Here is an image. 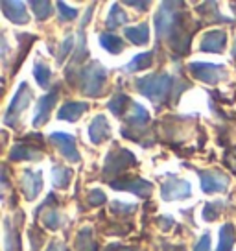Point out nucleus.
Returning <instances> with one entry per match:
<instances>
[{"instance_id": "22", "label": "nucleus", "mask_w": 236, "mask_h": 251, "mask_svg": "<svg viewBox=\"0 0 236 251\" xmlns=\"http://www.w3.org/2000/svg\"><path fill=\"white\" fill-rule=\"evenodd\" d=\"M41 157V151L35 148H28L26 144H17L15 148L11 150V159H39Z\"/></svg>"}, {"instance_id": "24", "label": "nucleus", "mask_w": 236, "mask_h": 251, "mask_svg": "<svg viewBox=\"0 0 236 251\" xmlns=\"http://www.w3.org/2000/svg\"><path fill=\"white\" fill-rule=\"evenodd\" d=\"M33 76H35V79L39 81L41 87H45L47 89L48 85H50V79H52V71L48 69L47 65H43V63H35L33 65Z\"/></svg>"}, {"instance_id": "2", "label": "nucleus", "mask_w": 236, "mask_h": 251, "mask_svg": "<svg viewBox=\"0 0 236 251\" xmlns=\"http://www.w3.org/2000/svg\"><path fill=\"white\" fill-rule=\"evenodd\" d=\"M105 78H107V72L102 65L98 63H93L91 67H87L85 71H81V91L87 96H98L102 93V87L105 83Z\"/></svg>"}, {"instance_id": "13", "label": "nucleus", "mask_w": 236, "mask_h": 251, "mask_svg": "<svg viewBox=\"0 0 236 251\" xmlns=\"http://www.w3.org/2000/svg\"><path fill=\"white\" fill-rule=\"evenodd\" d=\"M55 98H57V89H54L50 94H47V96H43V98H41L39 105H37L35 118H33V126H41V124H45V122H47L50 111H52V107L55 105Z\"/></svg>"}, {"instance_id": "33", "label": "nucleus", "mask_w": 236, "mask_h": 251, "mask_svg": "<svg viewBox=\"0 0 236 251\" xmlns=\"http://www.w3.org/2000/svg\"><path fill=\"white\" fill-rule=\"evenodd\" d=\"M157 224L161 226V227H163V231H166V229H170L173 226V220L172 218H166V216H165V218H159Z\"/></svg>"}, {"instance_id": "32", "label": "nucleus", "mask_w": 236, "mask_h": 251, "mask_svg": "<svg viewBox=\"0 0 236 251\" xmlns=\"http://www.w3.org/2000/svg\"><path fill=\"white\" fill-rule=\"evenodd\" d=\"M194 251H211V236H209V233L201 236V240L196 244Z\"/></svg>"}, {"instance_id": "19", "label": "nucleus", "mask_w": 236, "mask_h": 251, "mask_svg": "<svg viewBox=\"0 0 236 251\" xmlns=\"http://www.w3.org/2000/svg\"><path fill=\"white\" fill-rule=\"evenodd\" d=\"M127 23V15L126 11L120 8L118 4H115L113 8H111V13L109 17H107V21H105V26L109 28V30H113V28H118V26H122V24Z\"/></svg>"}, {"instance_id": "23", "label": "nucleus", "mask_w": 236, "mask_h": 251, "mask_svg": "<svg viewBox=\"0 0 236 251\" xmlns=\"http://www.w3.org/2000/svg\"><path fill=\"white\" fill-rule=\"evenodd\" d=\"M76 250L78 251H96V246L91 238V229H81L76 236Z\"/></svg>"}, {"instance_id": "16", "label": "nucleus", "mask_w": 236, "mask_h": 251, "mask_svg": "<svg viewBox=\"0 0 236 251\" xmlns=\"http://www.w3.org/2000/svg\"><path fill=\"white\" fill-rule=\"evenodd\" d=\"M151 61H153V52H142V54L135 55L124 69H126V72H137V71H142V69H148L151 65Z\"/></svg>"}, {"instance_id": "35", "label": "nucleus", "mask_w": 236, "mask_h": 251, "mask_svg": "<svg viewBox=\"0 0 236 251\" xmlns=\"http://www.w3.org/2000/svg\"><path fill=\"white\" fill-rule=\"evenodd\" d=\"M133 8H148V2H127Z\"/></svg>"}, {"instance_id": "4", "label": "nucleus", "mask_w": 236, "mask_h": 251, "mask_svg": "<svg viewBox=\"0 0 236 251\" xmlns=\"http://www.w3.org/2000/svg\"><path fill=\"white\" fill-rule=\"evenodd\" d=\"M190 72L192 76L197 79H201L203 83H218L221 78L227 76L225 67L223 65H212V63H190Z\"/></svg>"}, {"instance_id": "7", "label": "nucleus", "mask_w": 236, "mask_h": 251, "mask_svg": "<svg viewBox=\"0 0 236 251\" xmlns=\"http://www.w3.org/2000/svg\"><path fill=\"white\" fill-rule=\"evenodd\" d=\"M199 177H201V188L207 194L225 192L229 187V177L221 172H199Z\"/></svg>"}, {"instance_id": "8", "label": "nucleus", "mask_w": 236, "mask_h": 251, "mask_svg": "<svg viewBox=\"0 0 236 251\" xmlns=\"http://www.w3.org/2000/svg\"><path fill=\"white\" fill-rule=\"evenodd\" d=\"M225 45H227V35H225V31L211 30L205 33V37H203V41H201L199 48H201L203 52L218 54V52H221V50L225 48Z\"/></svg>"}, {"instance_id": "9", "label": "nucleus", "mask_w": 236, "mask_h": 251, "mask_svg": "<svg viewBox=\"0 0 236 251\" xmlns=\"http://www.w3.org/2000/svg\"><path fill=\"white\" fill-rule=\"evenodd\" d=\"M113 188H117V190H129V192H133L137 196L141 198H146L150 196L151 192V183L144 179H118V181H113L111 183Z\"/></svg>"}, {"instance_id": "26", "label": "nucleus", "mask_w": 236, "mask_h": 251, "mask_svg": "<svg viewBox=\"0 0 236 251\" xmlns=\"http://www.w3.org/2000/svg\"><path fill=\"white\" fill-rule=\"evenodd\" d=\"M30 8L39 21H45L52 15V4L50 2H30Z\"/></svg>"}, {"instance_id": "3", "label": "nucleus", "mask_w": 236, "mask_h": 251, "mask_svg": "<svg viewBox=\"0 0 236 251\" xmlns=\"http://www.w3.org/2000/svg\"><path fill=\"white\" fill-rule=\"evenodd\" d=\"M32 89L26 85V81H23L19 89H17L15 96H13V100H11V105L8 107V113H6V117H4V122L9 126H15L17 118L23 115V111L30 105L32 102Z\"/></svg>"}, {"instance_id": "31", "label": "nucleus", "mask_w": 236, "mask_h": 251, "mask_svg": "<svg viewBox=\"0 0 236 251\" xmlns=\"http://www.w3.org/2000/svg\"><path fill=\"white\" fill-rule=\"evenodd\" d=\"M87 200H89V203L91 205H102L103 201H105V194H103L100 188H94V190L89 192Z\"/></svg>"}, {"instance_id": "20", "label": "nucleus", "mask_w": 236, "mask_h": 251, "mask_svg": "<svg viewBox=\"0 0 236 251\" xmlns=\"http://www.w3.org/2000/svg\"><path fill=\"white\" fill-rule=\"evenodd\" d=\"M150 120V115L148 111L142 107L141 103H131V115H129V124H133L135 127L139 126H144Z\"/></svg>"}, {"instance_id": "30", "label": "nucleus", "mask_w": 236, "mask_h": 251, "mask_svg": "<svg viewBox=\"0 0 236 251\" xmlns=\"http://www.w3.org/2000/svg\"><path fill=\"white\" fill-rule=\"evenodd\" d=\"M57 9H59L61 21H74V19L78 17V11H76L74 8H69L65 2H59V4H57Z\"/></svg>"}, {"instance_id": "17", "label": "nucleus", "mask_w": 236, "mask_h": 251, "mask_svg": "<svg viewBox=\"0 0 236 251\" xmlns=\"http://www.w3.org/2000/svg\"><path fill=\"white\" fill-rule=\"evenodd\" d=\"M100 45H102L109 54H118L124 50V41L120 39L118 35H113V33H102L100 35Z\"/></svg>"}, {"instance_id": "29", "label": "nucleus", "mask_w": 236, "mask_h": 251, "mask_svg": "<svg viewBox=\"0 0 236 251\" xmlns=\"http://www.w3.org/2000/svg\"><path fill=\"white\" fill-rule=\"evenodd\" d=\"M76 47V37L74 35H71V37H67V41H65L63 45H61V50H59V55H57V61L63 63L65 57L71 54V50Z\"/></svg>"}, {"instance_id": "34", "label": "nucleus", "mask_w": 236, "mask_h": 251, "mask_svg": "<svg viewBox=\"0 0 236 251\" xmlns=\"http://www.w3.org/2000/svg\"><path fill=\"white\" fill-rule=\"evenodd\" d=\"M115 211H135V205H124V203H113Z\"/></svg>"}, {"instance_id": "38", "label": "nucleus", "mask_w": 236, "mask_h": 251, "mask_svg": "<svg viewBox=\"0 0 236 251\" xmlns=\"http://www.w3.org/2000/svg\"><path fill=\"white\" fill-rule=\"evenodd\" d=\"M233 54H235V57H236V43H235V50H233Z\"/></svg>"}, {"instance_id": "27", "label": "nucleus", "mask_w": 236, "mask_h": 251, "mask_svg": "<svg viewBox=\"0 0 236 251\" xmlns=\"http://www.w3.org/2000/svg\"><path fill=\"white\" fill-rule=\"evenodd\" d=\"M43 224H45V227L47 229H57L61 226V216H59V212L57 211H50L45 214V218H43Z\"/></svg>"}, {"instance_id": "21", "label": "nucleus", "mask_w": 236, "mask_h": 251, "mask_svg": "<svg viewBox=\"0 0 236 251\" xmlns=\"http://www.w3.org/2000/svg\"><path fill=\"white\" fill-rule=\"evenodd\" d=\"M107 107L113 111V115L122 117V115L126 113V107H131V102H129V98H127L126 94H117V96L107 103Z\"/></svg>"}, {"instance_id": "11", "label": "nucleus", "mask_w": 236, "mask_h": 251, "mask_svg": "<svg viewBox=\"0 0 236 251\" xmlns=\"http://www.w3.org/2000/svg\"><path fill=\"white\" fill-rule=\"evenodd\" d=\"M2 11L4 15L8 17L11 23L15 24H26L28 23V11H26V6L23 2H2Z\"/></svg>"}, {"instance_id": "12", "label": "nucleus", "mask_w": 236, "mask_h": 251, "mask_svg": "<svg viewBox=\"0 0 236 251\" xmlns=\"http://www.w3.org/2000/svg\"><path fill=\"white\" fill-rule=\"evenodd\" d=\"M111 135V127H109V122L102 117V115H98V117L91 122L89 126V139L94 142V144H100L103 139H107Z\"/></svg>"}, {"instance_id": "18", "label": "nucleus", "mask_w": 236, "mask_h": 251, "mask_svg": "<svg viewBox=\"0 0 236 251\" xmlns=\"http://www.w3.org/2000/svg\"><path fill=\"white\" fill-rule=\"evenodd\" d=\"M235 238H236V233H235L233 224H225V226L220 229V246H218V251H231L233 250Z\"/></svg>"}, {"instance_id": "1", "label": "nucleus", "mask_w": 236, "mask_h": 251, "mask_svg": "<svg viewBox=\"0 0 236 251\" xmlns=\"http://www.w3.org/2000/svg\"><path fill=\"white\" fill-rule=\"evenodd\" d=\"M170 89H172V78L168 74H150L146 78L137 79V91L148 96L155 103L165 100L170 94Z\"/></svg>"}, {"instance_id": "10", "label": "nucleus", "mask_w": 236, "mask_h": 251, "mask_svg": "<svg viewBox=\"0 0 236 251\" xmlns=\"http://www.w3.org/2000/svg\"><path fill=\"white\" fill-rule=\"evenodd\" d=\"M41 187H43V174L26 170L23 176V190L28 201H33L35 198L39 196Z\"/></svg>"}, {"instance_id": "28", "label": "nucleus", "mask_w": 236, "mask_h": 251, "mask_svg": "<svg viewBox=\"0 0 236 251\" xmlns=\"http://www.w3.org/2000/svg\"><path fill=\"white\" fill-rule=\"evenodd\" d=\"M220 209H221V203L220 201H216V203H207L203 209V216L205 220H209V222H212V220L218 218V214H220Z\"/></svg>"}, {"instance_id": "25", "label": "nucleus", "mask_w": 236, "mask_h": 251, "mask_svg": "<svg viewBox=\"0 0 236 251\" xmlns=\"http://www.w3.org/2000/svg\"><path fill=\"white\" fill-rule=\"evenodd\" d=\"M72 177L71 168H65V166H54V185L59 188H65L69 185V181Z\"/></svg>"}, {"instance_id": "37", "label": "nucleus", "mask_w": 236, "mask_h": 251, "mask_svg": "<svg viewBox=\"0 0 236 251\" xmlns=\"http://www.w3.org/2000/svg\"><path fill=\"white\" fill-rule=\"evenodd\" d=\"M117 251H135V250H131V248H117Z\"/></svg>"}, {"instance_id": "5", "label": "nucleus", "mask_w": 236, "mask_h": 251, "mask_svg": "<svg viewBox=\"0 0 236 251\" xmlns=\"http://www.w3.org/2000/svg\"><path fill=\"white\" fill-rule=\"evenodd\" d=\"M190 196V183L173 177L172 174H168V181L163 185V200L173 201V200H185Z\"/></svg>"}, {"instance_id": "36", "label": "nucleus", "mask_w": 236, "mask_h": 251, "mask_svg": "<svg viewBox=\"0 0 236 251\" xmlns=\"http://www.w3.org/2000/svg\"><path fill=\"white\" fill-rule=\"evenodd\" d=\"M47 251H61V244H52Z\"/></svg>"}, {"instance_id": "14", "label": "nucleus", "mask_w": 236, "mask_h": 251, "mask_svg": "<svg viewBox=\"0 0 236 251\" xmlns=\"http://www.w3.org/2000/svg\"><path fill=\"white\" fill-rule=\"evenodd\" d=\"M89 109V103L87 102H69L65 103L63 107L59 109L57 113V118H61V120H69V122H74V120H78L85 111Z\"/></svg>"}, {"instance_id": "15", "label": "nucleus", "mask_w": 236, "mask_h": 251, "mask_svg": "<svg viewBox=\"0 0 236 251\" xmlns=\"http://www.w3.org/2000/svg\"><path fill=\"white\" fill-rule=\"evenodd\" d=\"M124 35H126L133 45L142 47V45H148V41H150V28H148V24L131 26V28H126V30H124Z\"/></svg>"}, {"instance_id": "6", "label": "nucleus", "mask_w": 236, "mask_h": 251, "mask_svg": "<svg viewBox=\"0 0 236 251\" xmlns=\"http://www.w3.org/2000/svg\"><path fill=\"white\" fill-rule=\"evenodd\" d=\"M50 141L55 144V148L59 150V153L71 161V163H79V151L76 150V141L72 135L67 133H52L50 135Z\"/></svg>"}]
</instances>
